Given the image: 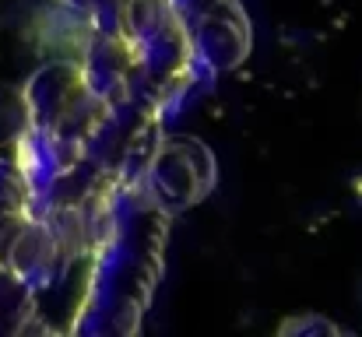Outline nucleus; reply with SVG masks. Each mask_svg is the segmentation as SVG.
I'll return each instance as SVG.
<instances>
[{
	"instance_id": "obj_1",
	"label": "nucleus",
	"mask_w": 362,
	"mask_h": 337,
	"mask_svg": "<svg viewBox=\"0 0 362 337\" xmlns=\"http://www.w3.org/2000/svg\"><path fill=\"white\" fill-rule=\"evenodd\" d=\"M35 215L28 208V190L25 179L18 172V165L0 162V271L7 267V256L14 249V242L21 239V232L28 228Z\"/></svg>"
},
{
	"instance_id": "obj_2",
	"label": "nucleus",
	"mask_w": 362,
	"mask_h": 337,
	"mask_svg": "<svg viewBox=\"0 0 362 337\" xmlns=\"http://www.w3.org/2000/svg\"><path fill=\"white\" fill-rule=\"evenodd\" d=\"M28 123V112H25V95L21 92H7L0 88V144H11L21 137Z\"/></svg>"
}]
</instances>
